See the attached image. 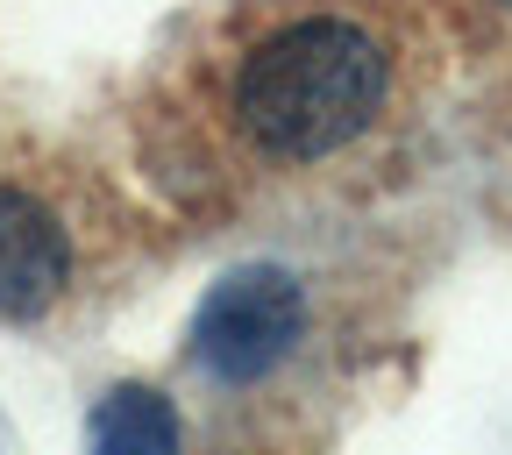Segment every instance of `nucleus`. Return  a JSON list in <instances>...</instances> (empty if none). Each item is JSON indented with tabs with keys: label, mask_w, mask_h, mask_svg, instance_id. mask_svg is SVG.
<instances>
[{
	"label": "nucleus",
	"mask_w": 512,
	"mask_h": 455,
	"mask_svg": "<svg viewBox=\"0 0 512 455\" xmlns=\"http://www.w3.org/2000/svg\"><path fill=\"white\" fill-rule=\"evenodd\" d=\"M64 271H72V249H64V228L50 221V207L0 185V313L15 320L43 313L64 292Z\"/></svg>",
	"instance_id": "obj_3"
},
{
	"label": "nucleus",
	"mask_w": 512,
	"mask_h": 455,
	"mask_svg": "<svg viewBox=\"0 0 512 455\" xmlns=\"http://www.w3.org/2000/svg\"><path fill=\"white\" fill-rule=\"evenodd\" d=\"M299 342V285L271 264H249V271H228L200 320H192V356H200L214 377L228 384H249L264 377L285 349Z\"/></svg>",
	"instance_id": "obj_2"
},
{
	"label": "nucleus",
	"mask_w": 512,
	"mask_h": 455,
	"mask_svg": "<svg viewBox=\"0 0 512 455\" xmlns=\"http://www.w3.org/2000/svg\"><path fill=\"white\" fill-rule=\"evenodd\" d=\"M93 455H178V413L143 384H121L93 413Z\"/></svg>",
	"instance_id": "obj_4"
},
{
	"label": "nucleus",
	"mask_w": 512,
	"mask_h": 455,
	"mask_svg": "<svg viewBox=\"0 0 512 455\" xmlns=\"http://www.w3.org/2000/svg\"><path fill=\"white\" fill-rule=\"evenodd\" d=\"M377 100H384V50L335 15H306L264 36L235 72V121L271 157L342 150L370 128Z\"/></svg>",
	"instance_id": "obj_1"
}]
</instances>
